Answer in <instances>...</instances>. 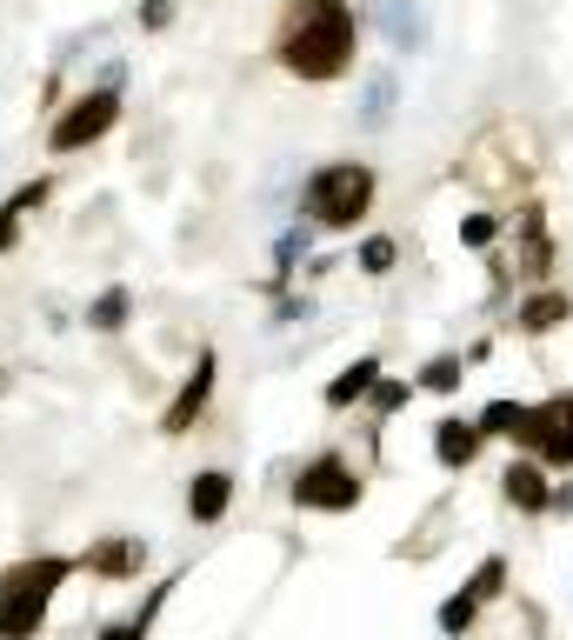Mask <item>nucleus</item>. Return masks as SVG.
<instances>
[{"mask_svg": "<svg viewBox=\"0 0 573 640\" xmlns=\"http://www.w3.org/2000/svg\"><path fill=\"white\" fill-rule=\"evenodd\" d=\"M560 320H566V294H534L520 307V328L527 334H547V328H560Z\"/></svg>", "mask_w": 573, "mask_h": 640, "instance_id": "nucleus-17", "label": "nucleus"}, {"mask_svg": "<svg viewBox=\"0 0 573 640\" xmlns=\"http://www.w3.org/2000/svg\"><path fill=\"white\" fill-rule=\"evenodd\" d=\"M127 320H134V287H127V281H114V287H101V294L88 300V328H94V334H121Z\"/></svg>", "mask_w": 573, "mask_h": 640, "instance_id": "nucleus-12", "label": "nucleus"}, {"mask_svg": "<svg viewBox=\"0 0 573 640\" xmlns=\"http://www.w3.org/2000/svg\"><path fill=\"white\" fill-rule=\"evenodd\" d=\"M80 574L73 553H27L14 568H0V640H34L47 627L54 594Z\"/></svg>", "mask_w": 573, "mask_h": 640, "instance_id": "nucleus-2", "label": "nucleus"}, {"mask_svg": "<svg viewBox=\"0 0 573 640\" xmlns=\"http://www.w3.org/2000/svg\"><path fill=\"white\" fill-rule=\"evenodd\" d=\"M88 574H101V581H134L140 568H147V540L140 534H107V540H94L88 553H73Z\"/></svg>", "mask_w": 573, "mask_h": 640, "instance_id": "nucleus-8", "label": "nucleus"}, {"mask_svg": "<svg viewBox=\"0 0 573 640\" xmlns=\"http://www.w3.org/2000/svg\"><path fill=\"white\" fill-rule=\"evenodd\" d=\"M47 201H54V174H34V181H21L8 201H0V254L21 248V227H27Z\"/></svg>", "mask_w": 573, "mask_h": 640, "instance_id": "nucleus-9", "label": "nucleus"}, {"mask_svg": "<svg viewBox=\"0 0 573 640\" xmlns=\"http://www.w3.org/2000/svg\"><path fill=\"white\" fill-rule=\"evenodd\" d=\"M527 414H534V408H520V400H494V408L480 414V434H507V441H520V434H527Z\"/></svg>", "mask_w": 573, "mask_h": 640, "instance_id": "nucleus-16", "label": "nucleus"}, {"mask_svg": "<svg viewBox=\"0 0 573 640\" xmlns=\"http://www.w3.org/2000/svg\"><path fill=\"white\" fill-rule=\"evenodd\" d=\"M494 233H501V220H494V214H473V220H460V240H467V248H494Z\"/></svg>", "mask_w": 573, "mask_h": 640, "instance_id": "nucleus-25", "label": "nucleus"}, {"mask_svg": "<svg viewBox=\"0 0 573 640\" xmlns=\"http://www.w3.org/2000/svg\"><path fill=\"white\" fill-rule=\"evenodd\" d=\"M227 507H233V473H227V467H207V473L187 480V514H194L200 527H214Z\"/></svg>", "mask_w": 573, "mask_h": 640, "instance_id": "nucleus-10", "label": "nucleus"}, {"mask_svg": "<svg viewBox=\"0 0 573 640\" xmlns=\"http://www.w3.org/2000/svg\"><path fill=\"white\" fill-rule=\"evenodd\" d=\"M473 594H454V601H440V633H467L473 627Z\"/></svg>", "mask_w": 573, "mask_h": 640, "instance_id": "nucleus-21", "label": "nucleus"}, {"mask_svg": "<svg viewBox=\"0 0 573 640\" xmlns=\"http://www.w3.org/2000/svg\"><path fill=\"white\" fill-rule=\"evenodd\" d=\"M380 21H387L393 47H414V41H421V14H414V8H400V0H387V14H380Z\"/></svg>", "mask_w": 573, "mask_h": 640, "instance_id": "nucleus-19", "label": "nucleus"}, {"mask_svg": "<svg viewBox=\"0 0 573 640\" xmlns=\"http://www.w3.org/2000/svg\"><path fill=\"white\" fill-rule=\"evenodd\" d=\"M547 494H553V488H547V473H540L534 460L507 467V501H514L520 514H540V507H547Z\"/></svg>", "mask_w": 573, "mask_h": 640, "instance_id": "nucleus-15", "label": "nucleus"}, {"mask_svg": "<svg viewBox=\"0 0 573 640\" xmlns=\"http://www.w3.org/2000/svg\"><path fill=\"white\" fill-rule=\"evenodd\" d=\"M354 54H360V14L347 0H287L280 8V27H274L280 73L326 88V80L354 73Z\"/></svg>", "mask_w": 573, "mask_h": 640, "instance_id": "nucleus-1", "label": "nucleus"}, {"mask_svg": "<svg viewBox=\"0 0 573 640\" xmlns=\"http://www.w3.org/2000/svg\"><path fill=\"white\" fill-rule=\"evenodd\" d=\"M374 187L380 181H374L367 160H326V168H313L307 187H300V214L320 233H354L367 220V207H374Z\"/></svg>", "mask_w": 573, "mask_h": 640, "instance_id": "nucleus-3", "label": "nucleus"}, {"mask_svg": "<svg viewBox=\"0 0 573 640\" xmlns=\"http://www.w3.org/2000/svg\"><path fill=\"white\" fill-rule=\"evenodd\" d=\"M360 473H354V460H341V454H313L307 467H300V480H294V507H307V514H354L360 507Z\"/></svg>", "mask_w": 573, "mask_h": 640, "instance_id": "nucleus-5", "label": "nucleus"}, {"mask_svg": "<svg viewBox=\"0 0 573 640\" xmlns=\"http://www.w3.org/2000/svg\"><path fill=\"white\" fill-rule=\"evenodd\" d=\"M214 374H220V354H214V347H200V354H194V374H187V380H181V393L168 400V414H160V434H168V441H174V434H187V427L207 414V400H214Z\"/></svg>", "mask_w": 573, "mask_h": 640, "instance_id": "nucleus-6", "label": "nucleus"}, {"mask_svg": "<svg viewBox=\"0 0 573 640\" xmlns=\"http://www.w3.org/2000/svg\"><path fill=\"white\" fill-rule=\"evenodd\" d=\"M174 587H181V574H174V581H160V587H147V601H140L127 620H107L94 640H147V633H153V614L168 607V594H174Z\"/></svg>", "mask_w": 573, "mask_h": 640, "instance_id": "nucleus-11", "label": "nucleus"}, {"mask_svg": "<svg viewBox=\"0 0 573 640\" xmlns=\"http://www.w3.org/2000/svg\"><path fill=\"white\" fill-rule=\"evenodd\" d=\"M501 581H507V560H480V574L467 581V594H473V601H494Z\"/></svg>", "mask_w": 573, "mask_h": 640, "instance_id": "nucleus-22", "label": "nucleus"}, {"mask_svg": "<svg viewBox=\"0 0 573 640\" xmlns=\"http://www.w3.org/2000/svg\"><path fill=\"white\" fill-rule=\"evenodd\" d=\"M360 274H393V240L387 233H374L367 248H360Z\"/></svg>", "mask_w": 573, "mask_h": 640, "instance_id": "nucleus-23", "label": "nucleus"}, {"mask_svg": "<svg viewBox=\"0 0 573 640\" xmlns=\"http://www.w3.org/2000/svg\"><path fill=\"white\" fill-rule=\"evenodd\" d=\"M480 421H440L434 427V454H440V467H473V454H480Z\"/></svg>", "mask_w": 573, "mask_h": 640, "instance_id": "nucleus-13", "label": "nucleus"}, {"mask_svg": "<svg viewBox=\"0 0 573 640\" xmlns=\"http://www.w3.org/2000/svg\"><path fill=\"white\" fill-rule=\"evenodd\" d=\"M467 380V367L454 361V354H440V361H427V374H421V387H434V393H454Z\"/></svg>", "mask_w": 573, "mask_h": 640, "instance_id": "nucleus-20", "label": "nucleus"}, {"mask_svg": "<svg viewBox=\"0 0 573 640\" xmlns=\"http://www.w3.org/2000/svg\"><path fill=\"white\" fill-rule=\"evenodd\" d=\"M374 380H380V361H374V354H360L341 380H326V408H334V414H341V408H354V400H367V393H374Z\"/></svg>", "mask_w": 573, "mask_h": 640, "instance_id": "nucleus-14", "label": "nucleus"}, {"mask_svg": "<svg viewBox=\"0 0 573 640\" xmlns=\"http://www.w3.org/2000/svg\"><path fill=\"white\" fill-rule=\"evenodd\" d=\"M168 21H174V0H153V8L140 14V27H147V34H160V27H168Z\"/></svg>", "mask_w": 573, "mask_h": 640, "instance_id": "nucleus-26", "label": "nucleus"}, {"mask_svg": "<svg viewBox=\"0 0 573 640\" xmlns=\"http://www.w3.org/2000/svg\"><path fill=\"white\" fill-rule=\"evenodd\" d=\"M121 127V88H88V94H73L67 107H54V127H47V153H88L101 147L107 134Z\"/></svg>", "mask_w": 573, "mask_h": 640, "instance_id": "nucleus-4", "label": "nucleus"}, {"mask_svg": "<svg viewBox=\"0 0 573 640\" xmlns=\"http://www.w3.org/2000/svg\"><path fill=\"white\" fill-rule=\"evenodd\" d=\"M520 441H534V447H540V460L573 467V393H560V400H547V408H534Z\"/></svg>", "mask_w": 573, "mask_h": 640, "instance_id": "nucleus-7", "label": "nucleus"}, {"mask_svg": "<svg viewBox=\"0 0 573 640\" xmlns=\"http://www.w3.org/2000/svg\"><path fill=\"white\" fill-rule=\"evenodd\" d=\"M387 114H393V73H374V80H367V107H360V121H367V127H387Z\"/></svg>", "mask_w": 573, "mask_h": 640, "instance_id": "nucleus-18", "label": "nucleus"}, {"mask_svg": "<svg viewBox=\"0 0 573 640\" xmlns=\"http://www.w3.org/2000/svg\"><path fill=\"white\" fill-rule=\"evenodd\" d=\"M406 393H414V387H406V380H374V414H393V408H406Z\"/></svg>", "mask_w": 573, "mask_h": 640, "instance_id": "nucleus-24", "label": "nucleus"}]
</instances>
